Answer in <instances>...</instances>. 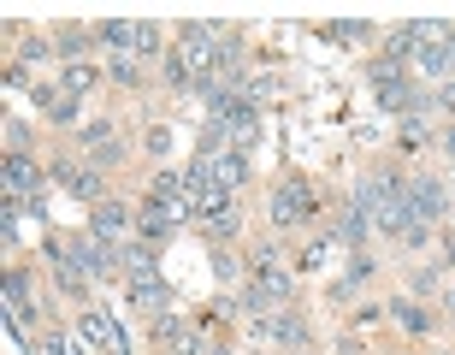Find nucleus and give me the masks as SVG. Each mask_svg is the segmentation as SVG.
Wrapping results in <instances>:
<instances>
[{"instance_id":"nucleus-9","label":"nucleus","mask_w":455,"mask_h":355,"mask_svg":"<svg viewBox=\"0 0 455 355\" xmlns=\"http://www.w3.org/2000/svg\"><path fill=\"white\" fill-rule=\"evenodd\" d=\"M408 202H414V220H420V225L455 214V196H450V184H443V178H414V184H408Z\"/></svg>"},{"instance_id":"nucleus-27","label":"nucleus","mask_w":455,"mask_h":355,"mask_svg":"<svg viewBox=\"0 0 455 355\" xmlns=\"http://www.w3.org/2000/svg\"><path fill=\"white\" fill-rule=\"evenodd\" d=\"M236 225H243V220H236V207H231V214H220V220H207L202 231L213 237V243H225V237H236Z\"/></svg>"},{"instance_id":"nucleus-25","label":"nucleus","mask_w":455,"mask_h":355,"mask_svg":"<svg viewBox=\"0 0 455 355\" xmlns=\"http://www.w3.org/2000/svg\"><path fill=\"white\" fill-rule=\"evenodd\" d=\"M136 60H166V53H160V30H154V24H136Z\"/></svg>"},{"instance_id":"nucleus-28","label":"nucleus","mask_w":455,"mask_h":355,"mask_svg":"<svg viewBox=\"0 0 455 355\" xmlns=\"http://www.w3.org/2000/svg\"><path fill=\"white\" fill-rule=\"evenodd\" d=\"M107 136H118L113 125H107V118H95V125H84V154L95 149V142H107Z\"/></svg>"},{"instance_id":"nucleus-39","label":"nucleus","mask_w":455,"mask_h":355,"mask_svg":"<svg viewBox=\"0 0 455 355\" xmlns=\"http://www.w3.org/2000/svg\"><path fill=\"white\" fill-rule=\"evenodd\" d=\"M207 355H236V350H225V343H207Z\"/></svg>"},{"instance_id":"nucleus-3","label":"nucleus","mask_w":455,"mask_h":355,"mask_svg":"<svg viewBox=\"0 0 455 355\" xmlns=\"http://www.w3.org/2000/svg\"><path fill=\"white\" fill-rule=\"evenodd\" d=\"M254 338L260 343H278L284 355H307V320L296 314V308H272L267 320H249Z\"/></svg>"},{"instance_id":"nucleus-16","label":"nucleus","mask_w":455,"mask_h":355,"mask_svg":"<svg viewBox=\"0 0 455 355\" xmlns=\"http://www.w3.org/2000/svg\"><path fill=\"white\" fill-rule=\"evenodd\" d=\"M385 314H390L396 326H403L408 338H426V332H432V314H426V308L414 303V296H390V303H385Z\"/></svg>"},{"instance_id":"nucleus-21","label":"nucleus","mask_w":455,"mask_h":355,"mask_svg":"<svg viewBox=\"0 0 455 355\" xmlns=\"http://www.w3.org/2000/svg\"><path fill=\"white\" fill-rule=\"evenodd\" d=\"M6 308H12V326L36 320V303H30V278H24V272H6Z\"/></svg>"},{"instance_id":"nucleus-20","label":"nucleus","mask_w":455,"mask_h":355,"mask_svg":"<svg viewBox=\"0 0 455 355\" xmlns=\"http://www.w3.org/2000/svg\"><path fill=\"white\" fill-rule=\"evenodd\" d=\"M89 36H95L107 53H131L136 48V24H124V18H107V24H95Z\"/></svg>"},{"instance_id":"nucleus-7","label":"nucleus","mask_w":455,"mask_h":355,"mask_svg":"<svg viewBox=\"0 0 455 355\" xmlns=\"http://www.w3.org/2000/svg\"><path fill=\"white\" fill-rule=\"evenodd\" d=\"M53 178L66 184L71 202H89V207H101L107 202V178L95 166H77V160H53Z\"/></svg>"},{"instance_id":"nucleus-1","label":"nucleus","mask_w":455,"mask_h":355,"mask_svg":"<svg viewBox=\"0 0 455 355\" xmlns=\"http://www.w3.org/2000/svg\"><path fill=\"white\" fill-rule=\"evenodd\" d=\"M267 214H272V225H278V231H296V225H307L314 214H320V202H314V184L290 172L284 184L272 190V207H267Z\"/></svg>"},{"instance_id":"nucleus-14","label":"nucleus","mask_w":455,"mask_h":355,"mask_svg":"<svg viewBox=\"0 0 455 355\" xmlns=\"http://www.w3.org/2000/svg\"><path fill=\"white\" fill-rule=\"evenodd\" d=\"M131 303L148 314V320H160V314H172V285L166 278H136L131 285Z\"/></svg>"},{"instance_id":"nucleus-23","label":"nucleus","mask_w":455,"mask_h":355,"mask_svg":"<svg viewBox=\"0 0 455 355\" xmlns=\"http://www.w3.org/2000/svg\"><path fill=\"white\" fill-rule=\"evenodd\" d=\"M160 77H166V84H172V89H184V84H189V89H196V77H189V66H184V53H178V48H172V53H166V60H160Z\"/></svg>"},{"instance_id":"nucleus-17","label":"nucleus","mask_w":455,"mask_h":355,"mask_svg":"<svg viewBox=\"0 0 455 355\" xmlns=\"http://www.w3.org/2000/svg\"><path fill=\"white\" fill-rule=\"evenodd\" d=\"M95 84H101V66H95V60H71V66H60V89H66L71 101H84Z\"/></svg>"},{"instance_id":"nucleus-4","label":"nucleus","mask_w":455,"mask_h":355,"mask_svg":"<svg viewBox=\"0 0 455 355\" xmlns=\"http://www.w3.org/2000/svg\"><path fill=\"white\" fill-rule=\"evenodd\" d=\"M71 261L89 272V278H113V272H124V249H113V243H101V237H71Z\"/></svg>"},{"instance_id":"nucleus-37","label":"nucleus","mask_w":455,"mask_h":355,"mask_svg":"<svg viewBox=\"0 0 455 355\" xmlns=\"http://www.w3.org/2000/svg\"><path fill=\"white\" fill-rule=\"evenodd\" d=\"M443 267H455V237H450V243H443Z\"/></svg>"},{"instance_id":"nucleus-33","label":"nucleus","mask_w":455,"mask_h":355,"mask_svg":"<svg viewBox=\"0 0 455 355\" xmlns=\"http://www.w3.org/2000/svg\"><path fill=\"white\" fill-rule=\"evenodd\" d=\"M403 243H408V249H426V243H432V225H414V231H408Z\"/></svg>"},{"instance_id":"nucleus-24","label":"nucleus","mask_w":455,"mask_h":355,"mask_svg":"<svg viewBox=\"0 0 455 355\" xmlns=\"http://www.w3.org/2000/svg\"><path fill=\"white\" fill-rule=\"evenodd\" d=\"M118 160H124V142H118V136H107V142H95V149H89V166H95V172L118 166Z\"/></svg>"},{"instance_id":"nucleus-32","label":"nucleus","mask_w":455,"mask_h":355,"mask_svg":"<svg viewBox=\"0 0 455 355\" xmlns=\"http://www.w3.org/2000/svg\"><path fill=\"white\" fill-rule=\"evenodd\" d=\"M172 149V131H166V125H154V131H148V154H166Z\"/></svg>"},{"instance_id":"nucleus-10","label":"nucleus","mask_w":455,"mask_h":355,"mask_svg":"<svg viewBox=\"0 0 455 355\" xmlns=\"http://www.w3.org/2000/svg\"><path fill=\"white\" fill-rule=\"evenodd\" d=\"M372 89H379V107L396 113V118L408 113V101H414V89H408V77H403L396 60H379V66H372Z\"/></svg>"},{"instance_id":"nucleus-6","label":"nucleus","mask_w":455,"mask_h":355,"mask_svg":"<svg viewBox=\"0 0 455 355\" xmlns=\"http://www.w3.org/2000/svg\"><path fill=\"white\" fill-rule=\"evenodd\" d=\"M420 71L426 77H443V84H455V30H438V24H426V42H420Z\"/></svg>"},{"instance_id":"nucleus-12","label":"nucleus","mask_w":455,"mask_h":355,"mask_svg":"<svg viewBox=\"0 0 455 355\" xmlns=\"http://www.w3.org/2000/svg\"><path fill=\"white\" fill-rule=\"evenodd\" d=\"M136 225V207L118 202V196H107L101 207H89V237H101V243H113V237H124Z\"/></svg>"},{"instance_id":"nucleus-26","label":"nucleus","mask_w":455,"mask_h":355,"mask_svg":"<svg viewBox=\"0 0 455 355\" xmlns=\"http://www.w3.org/2000/svg\"><path fill=\"white\" fill-rule=\"evenodd\" d=\"M107 77H113V84H136V53H113V60H107Z\"/></svg>"},{"instance_id":"nucleus-22","label":"nucleus","mask_w":455,"mask_h":355,"mask_svg":"<svg viewBox=\"0 0 455 355\" xmlns=\"http://www.w3.org/2000/svg\"><path fill=\"white\" fill-rule=\"evenodd\" d=\"M367 231H372V214L361 202H349V207H343V220H338V237L349 243V249H361V243H367Z\"/></svg>"},{"instance_id":"nucleus-2","label":"nucleus","mask_w":455,"mask_h":355,"mask_svg":"<svg viewBox=\"0 0 455 355\" xmlns=\"http://www.w3.org/2000/svg\"><path fill=\"white\" fill-rule=\"evenodd\" d=\"M249 285H260L278 308H290V296H296V278L278 267V243H254V249H249Z\"/></svg>"},{"instance_id":"nucleus-31","label":"nucleus","mask_w":455,"mask_h":355,"mask_svg":"<svg viewBox=\"0 0 455 355\" xmlns=\"http://www.w3.org/2000/svg\"><path fill=\"white\" fill-rule=\"evenodd\" d=\"M30 84V66H24V60H12V66H6V89H24Z\"/></svg>"},{"instance_id":"nucleus-35","label":"nucleus","mask_w":455,"mask_h":355,"mask_svg":"<svg viewBox=\"0 0 455 355\" xmlns=\"http://www.w3.org/2000/svg\"><path fill=\"white\" fill-rule=\"evenodd\" d=\"M438 107H443V113L455 118V84H443V89H438Z\"/></svg>"},{"instance_id":"nucleus-34","label":"nucleus","mask_w":455,"mask_h":355,"mask_svg":"<svg viewBox=\"0 0 455 355\" xmlns=\"http://www.w3.org/2000/svg\"><path fill=\"white\" fill-rule=\"evenodd\" d=\"M42 355H77V350H71V338H42Z\"/></svg>"},{"instance_id":"nucleus-11","label":"nucleus","mask_w":455,"mask_h":355,"mask_svg":"<svg viewBox=\"0 0 455 355\" xmlns=\"http://www.w3.org/2000/svg\"><path fill=\"white\" fill-rule=\"evenodd\" d=\"M77 338H84L89 350H101V355L124 350V332H118V320L107 314V308H84V320H77Z\"/></svg>"},{"instance_id":"nucleus-29","label":"nucleus","mask_w":455,"mask_h":355,"mask_svg":"<svg viewBox=\"0 0 455 355\" xmlns=\"http://www.w3.org/2000/svg\"><path fill=\"white\" fill-rule=\"evenodd\" d=\"M325 36H331V42H361L367 24H325Z\"/></svg>"},{"instance_id":"nucleus-19","label":"nucleus","mask_w":455,"mask_h":355,"mask_svg":"<svg viewBox=\"0 0 455 355\" xmlns=\"http://www.w3.org/2000/svg\"><path fill=\"white\" fill-rule=\"evenodd\" d=\"M213 178H220V184L236 196V190L249 184V154H243V149H225V154H213Z\"/></svg>"},{"instance_id":"nucleus-30","label":"nucleus","mask_w":455,"mask_h":355,"mask_svg":"<svg viewBox=\"0 0 455 355\" xmlns=\"http://www.w3.org/2000/svg\"><path fill=\"white\" fill-rule=\"evenodd\" d=\"M0 231H6V243H18V202L0 207Z\"/></svg>"},{"instance_id":"nucleus-40","label":"nucleus","mask_w":455,"mask_h":355,"mask_svg":"<svg viewBox=\"0 0 455 355\" xmlns=\"http://www.w3.org/2000/svg\"><path fill=\"white\" fill-rule=\"evenodd\" d=\"M450 196H455V184H450Z\"/></svg>"},{"instance_id":"nucleus-5","label":"nucleus","mask_w":455,"mask_h":355,"mask_svg":"<svg viewBox=\"0 0 455 355\" xmlns=\"http://www.w3.org/2000/svg\"><path fill=\"white\" fill-rule=\"evenodd\" d=\"M0 178H6V202H42V166H36V154H6Z\"/></svg>"},{"instance_id":"nucleus-36","label":"nucleus","mask_w":455,"mask_h":355,"mask_svg":"<svg viewBox=\"0 0 455 355\" xmlns=\"http://www.w3.org/2000/svg\"><path fill=\"white\" fill-rule=\"evenodd\" d=\"M443 154H450V160H455V125H450V131H443Z\"/></svg>"},{"instance_id":"nucleus-13","label":"nucleus","mask_w":455,"mask_h":355,"mask_svg":"<svg viewBox=\"0 0 455 355\" xmlns=\"http://www.w3.org/2000/svg\"><path fill=\"white\" fill-rule=\"evenodd\" d=\"M178 220H184V207L154 202V196H148L142 207H136V231H142V243H166V237H172V225H178Z\"/></svg>"},{"instance_id":"nucleus-8","label":"nucleus","mask_w":455,"mask_h":355,"mask_svg":"<svg viewBox=\"0 0 455 355\" xmlns=\"http://www.w3.org/2000/svg\"><path fill=\"white\" fill-rule=\"evenodd\" d=\"M148 332H154V343H166V355H207V338L189 320H178V314L148 320Z\"/></svg>"},{"instance_id":"nucleus-18","label":"nucleus","mask_w":455,"mask_h":355,"mask_svg":"<svg viewBox=\"0 0 455 355\" xmlns=\"http://www.w3.org/2000/svg\"><path fill=\"white\" fill-rule=\"evenodd\" d=\"M36 107L48 113V125H77L84 118V101H71L66 89H36Z\"/></svg>"},{"instance_id":"nucleus-15","label":"nucleus","mask_w":455,"mask_h":355,"mask_svg":"<svg viewBox=\"0 0 455 355\" xmlns=\"http://www.w3.org/2000/svg\"><path fill=\"white\" fill-rule=\"evenodd\" d=\"M124 278H160V243H142V237H136V243H124Z\"/></svg>"},{"instance_id":"nucleus-38","label":"nucleus","mask_w":455,"mask_h":355,"mask_svg":"<svg viewBox=\"0 0 455 355\" xmlns=\"http://www.w3.org/2000/svg\"><path fill=\"white\" fill-rule=\"evenodd\" d=\"M338 355H361V343H355V338H343V350Z\"/></svg>"}]
</instances>
